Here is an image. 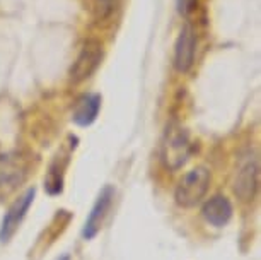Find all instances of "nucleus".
<instances>
[{"mask_svg":"<svg viewBox=\"0 0 261 260\" xmlns=\"http://www.w3.org/2000/svg\"><path fill=\"white\" fill-rule=\"evenodd\" d=\"M191 142L183 129H171L162 144V161L169 170L176 171L186 164L191 156Z\"/></svg>","mask_w":261,"mask_h":260,"instance_id":"2","label":"nucleus"},{"mask_svg":"<svg viewBox=\"0 0 261 260\" xmlns=\"http://www.w3.org/2000/svg\"><path fill=\"white\" fill-rule=\"evenodd\" d=\"M196 53V34L191 24L181 29L178 40L174 45V68L181 74L188 72L193 67Z\"/></svg>","mask_w":261,"mask_h":260,"instance_id":"4","label":"nucleus"},{"mask_svg":"<svg viewBox=\"0 0 261 260\" xmlns=\"http://www.w3.org/2000/svg\"><path fill=\"white\" fill-rule=\"evenodd\" d=\"M113 197H115V190H113V187H110V185L101 190L99 197L96 199L94 205H92L89 218H87L86 224H84L82 237L86 240H92L99 233V229L102 228V223H105V219L108 216V210H110L113 204Z\"/></svg>","mask_w":261,"mask_h":260,"instance_id":"5","label":"nucleus"},{"mask_svg":"<svg viewBox=\"0 0 261 260\" xmlns=\"http://www.w3.org/2000/svg\"><path fill=\"white\" fill-rule=\"evenodd\" d=\"M102 58L101 45L97 41H87L86 46L82 48L81 55L77 57L75 63L70 68V77L73 82H81L87 77H91V74L96 70Z\"/></svg>","mask_w":261,"mask_h":260,"instance_id":"7","label":"nucleus"},{"mask_svg":"<svg viewBox=\"0 0 261 260\" xmlns=\"http://www.w3.org/2000/svg\"><path fill=\"white\" fill-rule=\"evenodd\" d=\"M203 218L212 226H225L232 218V204L224 195H215L203 205Z\"/></svg>","mask_w":261,"mask_h":260,"instance_id":"8","label":"nucleus"},{"mask_svg":"<svg viewBox=\"0 0 261 260\" xmlns=\"http://www.w3.org/2000/svg\"><path fill=\"white\" fill-rule=\"evenodd\" d=\"M34 199V188H29L21 199H17L9 210L4 216L2 226H0V240L2 242H9L12 238V234L17 231L19 224L22 223V219L26 218V212L29 210Z\"/></svg>","mask_w":261,"mask_h":260,"instance_id":"6","label":"nucleus"},{"mask_svg":"<svg viewBox=\"0 0 261 260\" xmlns=\"http://www.w3.org/2000/svg\"><path fill=\"white\" fill-rule=\"evenodd\" d=\"M259 185V163L254 154L241 159L234 176V192L241 200H251Z\"/></svg>","mask_w":261,"mask_h":260,"instance_id":"3","label":"nucleus"},{"mask_svg":"<svg viewBox=\"0 0 261 260\" xmlns=\"http://www.w3.org/2000/svg\"><path fill=\"white\" fill-rule=\"evenodd\" d=\"M62 260H68V257H63V258H62Z\"/></svg>","mask_w":261,"mask_h":260,"instance_id":"12","label":"nucleus"},{"mask_svg":"<svg viewBox=\"0 0 261 260\" xmlns=\"http://www.w3.org/2000/svg\"><path fill=\"white\" fill-rule=\"evenodd\" d=\"M101 108V98L97 94H87L84 96L73 111V122L81 127L91 125L96 120L97 113H99Z\"/></svg>","mask_w":261,"mask_h":260,"instance_id":"9","label":"nucleus"},{"mask_svg":"<svg viewBox=\"0 0 261 260\" xmlns=\"http://www.w3.org/2000/svg\"><path fill=\"white\" fill-rule=\"evenodd\" d=\"M210 187V171L200 166V168L191 170L188 175L178 183L174 192V199L181 207H195Z\"/></svg>","mask_w":261,"mask_h":260,"instance_id":"1","label":"nucleus"},{"mask_svg":"<svg viewBox=\"0 0 261 260\" xmlns=\"http://www.w3.org/2000/svg\"><path fill=\"white\" fill-rule=\"evenodd\" d=\"M120 0H94V16L97 21H106L116 11Z\"/></svg>","mask_w":261,"mask_h":260,"instance_id":"10","label":"nucleus"},{"mask_svg":"<svg viewBox=\"0 0 261 260\" xmlns=\"http://www.w3.org/2000/svg\"><path fill=\"white\" fill-rule=\"evenodd\" d=\"M195 4H196V0H176L178 11H179V14H183V16H188V14L193 11Z\"/></svg>","mask_w":261,"mask_h":260,"instance_id":"11","label":"nucleus"}]
</instances>
